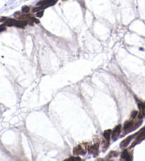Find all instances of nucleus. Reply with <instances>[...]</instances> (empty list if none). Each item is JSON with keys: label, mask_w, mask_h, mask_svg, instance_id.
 Listing matches in <instances>:
<instances>
[{"label": "nucleus", "mask_w": 145, "mask_h": 161, "mask_svg": "<svg viewBox=\"0 0 145 161\" xmlns=\"http://www.w3.org/2000/svg\"><path fill=\"white\" fill-rule=\"evenodd\" d=\"M0 21L4 22V25L7 26H16L18 28H24L28 24V23L24 20H16L14 19H8L6 17L0 18Z\"/></svg>", "instance_id": "f257e3e1"}, {"label": "nucleus", "mask_w": 145, "mask_h": 161, "mask_svg": "<svg viewBox=\"0 0 145 161\" xmlns=\"http://www.w3.org/2000/svg\"><path fill=\"white\" fill-rule=\"evenodd\" d=\"M58 0H41L39 2L37 3V7L33 10V12H39V11L43 10L49 7L54 6L56 4Z\"/></svg>", "instance_id": "f03ea898"}, {"label": "nucleus", "mask_w": 145, "mask_h": 161, "mask_svg": "<svg viewBox=\"0 0 145 161\" xmlns=\"http://www.w3.org/2000/svg\"><path fill=\"white\" fill-rule=\"evenodd\" d=\"M136 135H137V138H136L135 141L132 144L131 148L135 147V146L137 145V144H138L139 143H140L142 141H143L145 138V128L144 129H143L142 130H141V131H139V133H137Z\"/></svg>", "instance_id": "7ed1b4c3"}, {"label": "nucleus", "mask_w": 145, "mask_h": 161, "mask_svg": "<svg viewBox=\"0 0 145 161\" xmlns=\"http://www.w3.org/2000/svg\"><path fill=\"white\" fill-rule=\"evenodd\" d=\"M120 132H121V125L117 126V127L112 131L111 138L113 140V141H115L118 138Z\"/></svg>", "instance_id": "20e7f679"}, {"label": "nucleus", "mask_w": 145, "mask_h": 161, "mask_svg": "<svg viewBox=\"0 0 145 161\" xmlns=\"http://www.w3.org/2000/svg\"><path fill=\"white\" fill-rule=\"evenodd\" d=\"M138 107L140 111V114H139V119H142L143 116H145V104L144 102H138Z\"/></svg>", "instance_id": "39448f33"}, {"label": "nucleus", "mask_w": 145, "mask_h": 161, "mask_svg": "<svg viewBox=\"0 0 145 161\" xmlns=\"http://www.w3.org/2000/svg\"><path fill=\"white\" fill-rule=\"evenodd\" d=\"M85 149L81 146H78L74 149V154L78 155V154H85Z\"/></svg>", "instance_id": "423d86ee"}, {"label": "nucleus", "mask_w": 145, "mask_h": 161, "mask_svg": "<svg viewBox=\"0 0 145 161\" xmlns=\"http://www.w3.org/2000/svg\"><path fill=\"white\" fill-rule=\"evenodd\" d=\"M134 137H135V135H134V136H130L129 137H127V138L126 139H124V140L123 141L122 143H121V144H120L121 147H122V148L127 147V146L129 145L130 141H131L132 139L134 138Z\"/></svg>", "instance_id": "0eeeda50"}, {"label": "nucleus", "mask_w": 145, "mask_h": 161, "mask_svg": "<svg viewBox=\"0 0 145 161\" xmlns=\"http://www.w3.org/2000/svg\"><path fill=\"white\" fill-rule=\"evenodd\" d=\"M121 158H122V159H124V160H132L131 155L130 154V153L127 151H123V153H122V156H121Z\"/></svg>", "instance_id": "6e6552de"}, {"label": "nucleus", "mask_w": 145, "mask_h": 161, "mask_svg": "<svg viewBox=\"0 0 145 161\" xmlns=\"http://www.w3.org/2000/svg\"><path fill=\"white\" fill-rule=\"evenodd\" d=\"M112 135V130L109 129V130H106L103 133V136L105 137V140H107L109 141L110 138Z\"/></svg>", "instance_id": "1a4fd4ad"}, {"label": "nucleus", "mask_w": 145, "mask_h": 161, "mask_svg": "<svg viewBox=\"0 0 145 161\" xmlns=\"http://www.w3.org/2000/svg\"><path fill=\"white\" fill-rule=\"evenodd\" d=\"M21 11H22L23 14H27V13H29V11H30V8L27 6H24V7H23L22 10Z\"/></svg>", "instance_id": "9d476101"}, {"label": "nucleus", "mask_w": 145, "mask_h": 161, "mask_svg": "<svg viewBox=\"0 0 145 161\" xmlns=\"http://www.w3.org/2000/svg\"><path fill=\"white\" fill-rule=\"evenodd\" d=\"M43 10L39 11V12L37 13V14H36V16H37V17H41V16H43Z\"/></svg>", "instance_id": "9b49d317"}, {"label": "nucleus", "mask_w": 145, "mask_h": 161, "mask_svg": "<svg viewBox=\"0 0 145 161\" xmlns=\"http://www.w3.org/2000/svg\"><path fill=\"white\" fill-rule=\"evenodd\" d=\"M5 30H6V28H5V25L0 26V32H2Z\"/></svg>", "instance_id": "f8f14e48"}, {"label": "nucleus", "mask_w": 145, "mask_h": 161, "mask_svg": "<svg viewBox=\"0 0 145 161\" xmlns=\"http://www.w3.org/2000/svg\"><path fill=\"white\" fill-rule=\"evenodd\" d=\"M137 111H133V112H132V114L131 118H132V119L135 118V116H137Z\"/></svg>", "instance_id": "ddd939ff"}, {"label": "nucleus", "mask_w": 145, "mask_h": 161, "mask_svg": "<svg viewBox=\"0 0 145 161\" xmlns=\"http://www.w3.org/2000/svg\"><path fill=\"white\" fill-rule=\"evenodd\" d=\"M80 160V158H70V159H66V160Z\"/></svg>", "instance_id": "4468645a"}]
</instances>
